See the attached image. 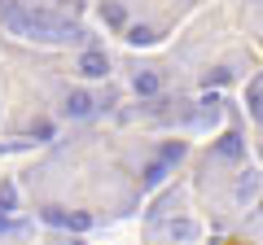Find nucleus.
Returning <instances> with one entry per match:
<instances>
[{
  "mask_svg": "<svg viewBox=\"0 0 263 245\" xmlns=\"http://www.w3.org/2000/svg\"><path fill=\"white\" fill-rule=\"evenodd\" d=\"M254 88H263V79H259V84H254Z\"/></svg>",
  "mask_w": 263,
  "mask_h": 245,
  "instance_id": "nucleus-14",
  "label": "nucleus"
},
{
  "mask_svg": "<svg viewBox=\"0 0 263 245\" xmlns=\"http://www.w3.org/2000/svg\"><path fill=\"white\" fill-rule=\"evenodd\" d=\"M215 153H219V158H241V136H237V132H224V136L215 140Z\"/></svg>",
  "mask_w": 263,
  "mask_h": 245,
  "instance_id": "nucleus-5",
  "label": "nucleus"
},
{
  "mask_svg": "<svg viewBox=\"0 0 263 245\" xmlns=\"http://www.w3.org/2000/svg\"><path fill=\"white\" fill-rule=\"evenodd\" d=\"M171 236H176V241H193V236H197V228L189 223V219H180V223H171Z\"/></svg>",
  "mask_w": 263,
  "mask_h": 245,
  "instance_id": "nucleus-9",
  "label": "nucleus"
},
{
  "mask_svg": "<svg viewBox=\"0 0 263 245\" xmlns=\"http://www.w3.org/2000/svg\"><path fill=\"white\" fill-rule=\"evenodd\" d=\"M158 75L154 70H145V75H136V96H158Z\"/></svg>",
  "mask_w": 263,
  "mask_h": 245,
  "instance_id": "nucleus-6",
  "label": "nucleus"
},
{
  "mask_svg": "<svg viewBox=\"0 0 263 245\" xmlns=\"http://www.w3.org/2000/svg\"><path fill=\"white\" fill-rule=\"evenodd\" d=\"M13 5H18V0H0V13H9V9H13Z\"/></svg>",
  "mask_w": 263,
  "mask_h": 245,
  "instance_id": "nucleus-13",
  "label": "nucleus"
},
{
  "mask_svg": "<svg viewBox=\"0 0 263 245\" xmlns=\"http://www.w3.org/2000/svg\"><path fill=\"white\" fill-rule=\"evenodd\" d=\"M162 175H167V162H149V167H145V184H158Z\"/></svg>",
  "mask_w": 263,
  "mask_h": 245,
  "instance_id": "nucleus-10",
  "label": "nucleus"
},
{
  "mask_svg": "<svg viewBox=\"0 0 263 245\" xmlns=\"http://www.w3.org/2000/svg\"><path fill=\"white\" fill-rule=\"evenodd\" d=\"M254 193H259V175H254V171H246V179H241V184H237V197H254Z\"/></svg>",
  "mask_w": 263,
  "mask_h": 245,
  "instance_id": "nucleus-8",
  "label": "nucleus"
},
{
  "mask_svg": "<svg viewBox=\"0 0 263 245\" xmlns=\"http://www.w3.org/2000/svg\"><path fill=\"white\" fill-rule=\"evenodd\" d=\"M127 39H132V44H149L154 35H149V27H132V31H127Z\"/></svg>",
  "mask_w": 263,
  "mask_h": 245,
  "instance_id": "nucleus-11",
  "label": "nucleus"
},
{
  "mask_svg": "<svg viewBox=\"0 0 263 245\" xmlns=\"http://www.w3.org/2000/svg\"><path fill=\"white\" fill-rule=\"evenodd\" d=\"M105 22H114V27H123V9H119V5H105Z\"/></svg>",
  "mask_w": 263,
  "mask_h": 245,
  "instance_id": "nucleus-12",
  "label": "nucleus"
},
{
  "mask_svg": "<svg viewBox=\"0 0 263 245\" xmlns=\"http://www.w3.org/2000/svg\"><path fill=\"white\" fill-rule=\"evenodd\" d=\"M0 22L13 31V35H27V39H79V27L70 22H57L48 13H35L27 5H13L9 13H0Z\"/></svg>",
  "mask_w": 263,
  "mask_h": 245,
  "instance_id": "nucleus-1",
  "label": "nucleus"
},
{
  "mask_svg": "<svg viewBox=\"0 0 263 245\" xmlns=\"http://www.w3.org/2000/svg\"><path fill=\"white\" fill-rule=\"evenodd\" d=\"M44 219L57 223V228H75V232H88V228H92V215H66V210H57V206H44Z\"/></svg>",
  "mask_w": 263,
  "mask_h": 245,
  "instance_id": "nucleus-2",
  "label": "nucleus"
},
{
  "mask_svg": "<svg viewBox=\"0 0 263 245\" xmlns=\"http://www.w3.org/2000/svg\"><path fill=\"white\" fill-rule=\"evenodd\" d=\"M79 75H88V79H105V75H110V62H105V53H97V48L79 53Z\"/></svg>",
  "mask_w": 263,
  "mask_h": 245,
  "instance_id": "nucleus-3",
  "label": "nucleus"
},
{
  "mask_svg": "<svg viewBox=\"0 0 263 245\" xmlns=\"http://www.w3.org/2000/svg\"><path fill=\"white\" fill-rule=\"evenodd\" d=\"M62 110L70 114V118H88V114L97 110V101H92L88 92H70V96H66V105H62Z\"/></svg>",
  "mask_w": 263,
  "mask_h": 245,
  "instance_id": "nucleus-4",
  "label": "nucleus"
},
{
  "mask_svg": "<svg viewBox=\"0 0 263 245\" xmlns=\"http://www.w3.org/2000/svg\"><path fill=\"white\" fill-rule=\"evenodd\" d=\"M13 206H18V189H13L9 179H5V184H0V215H9Z\"/></svg>",
  "mask_w": 263,
  "mask_h": 245,
  "instance_id": "nucleus-7",
  "label": "nucleus"
}]
</instances>
